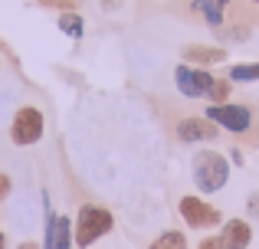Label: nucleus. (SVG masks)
I'll return each instance as SVG.
<instances>
[{
  "mask_svg": "<svg viewBox=\"0 0 259 249\" xmlns=\"http://www.w3.org/2000/svg\"><path fill=\"white\" fill-rule=\"evenodd\" d=\"M39 7H53V10H72V0H36Z\"/></svg>",
  "mask_w": 259,
  "mask_h": 249,
  "instance_id": "f3484780",
  "label": "nucleus"
},
{
  "mask_svg": "<svg viewBox=\"0 0 259 249\" xmlns=\"http://www.w3.org/2000/svg\"><path fill=\"white\" fill-rule=\"evenodd\" d=\"M10 190H13V180H10V174H4V171H0V204H4V200L10 197Z\"/></svg>",
  "mask_w": 259,
  "mask_h": 249,
  "instance_id": "dca6fc26",
  "label": "nucleus"
},
{
  "mask_svg": "<svg viewBox=\"0 0 259 249\" xmlns=\"http://www.w3.org/2000/svg\"><path fill=\"white\" fill-rule=\"evenodd\" d=\"M112 4H115V0H105V7H112Z\"/></svg>",
  "mask_w": 259,
  "mask_h": 249,
  "instance_id": "4be33fe9",
  "label": "nucleus"
},
{
  "mask_svg": "<svg viewBox=\"0 0 259 249\" xmlns=\"http://www.w3.org/2000/svg\"><path fill=\"white\" fill-rule=\"evenodd\" d=\"M115 226V217L112 210H105V207L99 204H82L76 213V220H72V239H76L79 249H89L95 246L102 236H108Z\"/></svg>",
  "mask_w": 259,
  "mask_h": 249,
  "instance_id": "f03ea898",
  "label": "nucleus"
},
{
  "mask_svg": "<svg viewBox=\"0 0 259 249\" xmlns=\"http://www.w3.org/2000/svg\"><path fill=\"white\" fill-rule=\"evenodd\" d=\"M197 249H220V243H217V236H203Z\"/></svg>",
  "mask_w": 259,
  "mask_h": 249,
  "instance_id": "a211bd4d",
  "label": "nucleus"
},
{
  "mask_svg": "<svg viewBox=\"0 0 259 249\" xmlns=\"http://www.w3.org/2000/svg\"><path fill=\"white\" fill-rule=\"evenodd\" d=\"M203 118H210L220 131H230V134H246L253 131V109L243 102H223V105H207V112H203Z\"/></svg>",
  "mask_w": 259,
  "mask_h": 249,
  "instance_id": "20e7f679",
  "label": "nucleus"
},
{
  "mask_svg": "<svg viewBox=\"0 0 259 249\" xmlns=\"http://www.w3.org/2000/svg\"><path fill=\"white\" fill-rule=\"evenodd\" d=\"M177 213L181 220L190 226V230H213V226H223V213L217 210L213 204H207L197 193H187V197L177 200Z\"/></svg>",
  "mask_w": 259,
  "mask_h": 249,
  "instance_id": "39448f33",
  "label": "nucleus"
},
{
  "mask_svg": "<svg viewBox=\"0 0 259 249\" xmlns=\"http://www.w3.org/2000/svg\"><path fill=\"white\" fill-rule=\"evenodd\" d=\"M249 4H256V7H259V0H249Z\"/></svg>",
  "mask_w": 259,
  "mask_h": 249,
  "instance_id": "5701e85b",
  "label": "nucleus"
},
{
  "mask_svg": "<svg viewBox=\"0 0 259 249\" xmlns=\"http://www.w3.org/2000/svg\"><path fill=\"white\" fill-rule=\"evenodd\" d=\"M148 249H187V236L181 230H164Z\"/></svg>",
  "mask_w": 259,
  "mask_h": 249,
  "instance_id": "4468645a",
  "label": "nucleus"
},
{
  "mask_svg": "<svg viewBox=\"0 0 259 249\" xmlns=\"http://www.w3.org/2000/svg\"><path fill=\"white\" fill-rule=\"evenodd\" d=\"M230 7H233V0H190V10H194L197 17H203V23L217 33L227 26Z\"/></svg>",
  "mask_w": 259,
  "mask_h": 249,
  "instance_id": "9d476101",
  "label": "nucleus"
},
{
  "mask_svg": "<svg viewBox=\"0 0 259 249\" xmlns=\"http://www.w3.org/2000/svg\"><path fill=\"white\" fill-rule=\"evenodd\" d=\"M56 26H59V33H66L69 39H82L85 36V20H82L79 10H63L56 17Z\"/></svg>",
  "mask_w": 259,
  "mask_h": 249,
  "instance_id": "f8f14e48",
  "label": "nucleus"
},
{
  "mask_svg": "<svg viewBox=\"0 0 259 249\" xmlns=\"http://www.w3.org/2000/svg\"><path fill=\"white\" fill-rule=\"evenodd\" d=\"M190 174H194V187L207 197V193H220L230 180V158L213 147H200L190 158Z\"/></svg>",
  "mask_w": 259,
  "mask_h": 249,
  "instance_id": "f257e3e1",
  "label": "nucleus"
},
{
  "mask_svg": "<svg viewBox=\"0 0 259 249\" xmlns=\"http://www.w3.org/2000/svg\"><path fill=\"white\" fill-rule=\"evenodd\" d=\"M184 63L187 66H200V69H210V66L227 63V49L223 46H203V43H190L181 49Z\"/></svg>",
  "mask_w": 259,
  "mask_h": 249,
  "instance_id": "9b49d317",
  "label": "nucleus"
},
{
  "mask_svg": "<svg viewBox=\"0 0 259 249\" xmlns=\"http://www.w3.org/2000/svg\"><path fill=\"white\" fill-rule=\"evenodd\" d=\"M43 207H46V230H43V246L39 249H72V220L63 213L50 210V197L43 193Z\"/></svg>",
  "mask_w": 259,
  "mask_h": 249,
  "instance_id": "0eeeda50",
  "label": "nucleus"
},
{
  "mask_svg": "<svg viewBox=\"0 0 259 249\" xmlns=\"http://www.w3.org/2000/svg\"><path fill=\"white\" fill-rule=\"evenodd\" d=\"M230 92H233V82H230L227 76L223 79H213V89H210V105H223V102H230Z\"/></svg>",
  "mask_w": 259,
  "mask_h": 249,
  "instance_id": "2eb2a0df",
  "label": "nucleus"
},
{
  "mask_svg": "<svg viewBox=\"0 0 259 249\" xmlns=\"http://www.w3.org/2000/svg\"><path fill=\"white\" fill-rule=\"evenodd\" d=\"M217 243H220V249H249V243H253V226L240 217H230V220H223L220 233H217Z\"/></svg>",
  "mask_w": 259,
  "mask_h": 249,
  "instance_id": "1a4fd4ad",
  "label": "nucleus"
},
{
  "mask_svg": "<svg viewBox=\"0 0 259 249\" xmlns=\"http://www.w3.org/2000/svg\"><path fill=\"white\" fill-rule=\"evenodd\" d=\"M213 72L210 69H200V66H187L181 63L174 69V85L184 98H207L210 89H213Z\"/></svg>",
  "mask_w": 259,
  "mask_h": 249,
  "instance_id": "423d86ee",
  "label": "nucleus"
},
{
  "mask_svg": "<svg viewBox=\"0 0 259 249\" xmlns=\"http://www.w3.org/2000/svg\"><path fill=\"white\" fill-rule=\"evenodd\" d=\"M17 249H39V246H36V243H33V239H26V243H20Z\"/></svg>",
  "mask_w": 259,
  "mask_h": 249,
  "instance_id": "aec40b11",
  "label": "nucleus"
},
{
  "mask_svg": "<svg viewBox=\"0 0 259 249\" xmlns=\"http://www.w3.org/2000/svg\"><path fill=\"white\" fill-rule=\"evenodd\" d=\"M246 207H249V213H253V217H259V193H253V197L246 200Z\"/></svg>",
  "mask_w": 259,
  "mask_h": 249,
  "instance_id": "6ab92c4d",
  "label": "nucleus"
},
{
  "mask_svg": "<svg viewBox=\"0 0 259 249\" xmlns=\"http://www.w3.org/2000/svg\"><path fill=\"white\" fill-rule=\"evenodd\" d=\"M227 79L233 85H246V82H259V63H236L230 66Z\"/></svg>",
  "mask_w": 259,
  "mask_h": 249,
  "instance_id": "ddd939ff",
  "label": "nucleus"
},
{
  "mask_svg": "<svg viewBox=\"0 0 259 249\" xmlns=\"http://www.w3.org/2000/svg\"><path fill=\"white\" fill-rule=\"evenodd\" d=\"M0 249H7V233L0 230Z\"/></svg>",
  "mask_w": 259,
  "mask_h": 249,
  "instance_id": "412c9836",
  "label": "nucleus"
},
{
  "mask_svg": "<svg viewBox=\"0 0 259 249\" xmlns=\"http://www.w3.org/2000/svg\"><path fill=\"white\" fill-rule=\"evenodd\" d=\"M174 134H177L181 144H203V141H217L220 138V128L210 122V118H203V115H187V118L177 122Z\"/></svg>",
  "mask_w": 259,
  "mask_h": 249,
  "instance_id": "6e6552de",
  "label": "nucleus"
},
{
  "mask_svg": "<svg viewBox=\"0 0 259 249\" xmlns=\"http://www.w3.org/2000/svg\"><path fill=\"white\" fill-rule=\"evenodd\" d=\"M46 134V115L36 105H20L10 118V141L17 147H33Z\"/></svg>",
  "mask_w": 259,
  "mask_h": 249,
  "instance_id": "7ed1b4c3",
  "label": "nucleus"
}]
</instances>
